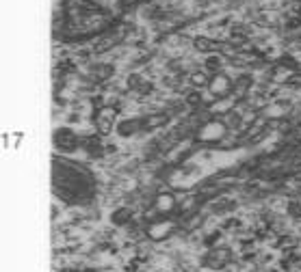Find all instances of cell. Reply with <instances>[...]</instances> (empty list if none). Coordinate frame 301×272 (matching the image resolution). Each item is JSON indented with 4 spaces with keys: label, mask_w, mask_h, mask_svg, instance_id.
<instances>
[{
    "label": "cell",
    "mask_w": 301,
    "mask_h": 272,
    "mask_svg": "<svg viewBox=\"0 0 301 272\" xmlns=\"http://www.w3.org/2000/svg\"><path fill=\"white\" fill-rule=\"evenodd\" d=\"M195 46L200 48V50H204V52H206V50H210L215 44H213L210 39H197V41H195Z\"/></svg>",
    "instance_id": "8"
},
{
    "label": "cell",
    "mask_w": 301,
    "mask_h": 272,
    "mask_svg": "<svg viewBox=\"0 0 301 272\" xmlns=\"http://www.w3.org/2000/svg\"><path fill=\"white\" fill-rule=\"evenodd\" d=\"M219 132H221L219 125H210L208 130H204V136H206V139H217V134H219Z\"/></svg>",
    "instance_id": "7"
},
{
    "label": "cell",
    "mask_w": 301,
    "mask_h": 272,
    "mask_svg": "<svg viewBox=\"0 0 301 272\" xmlns=\"http://www.w3.org/2000/svg\"><path fill=\"white\" fill-rule=\"evenodd\" d=\"M219 65H221V61H219V56H208V59H206V67H208V69H219Z\"/></svg>",
    "instance_id": "6"
},
{
    "label": "cell",
    "mask_w": 301,
    "mask_h": 272,
    "mask_svg": "<svg viewBox=\"0 0 301 272\" xmlns=\"http://www.w3.org/2000/svg\"><path fill=\"white\" fill-rule=\"evenodd\" d=\"M141 3L143 0H55V37L74 44L107 35Z\"/></svg>",
    "instance_id": "1"
},
{
    "label": "cell",
    "mask_w": 301,
    "mask_h": 272,
    "mask_svg": "<svg viewBox=\"0 0 301 272\" xmlns=\"http://www.w3.org/2000/svg\"><path fill=\"white\" fill-rule=\"evenodd\" d=\"M225 89H227V78L217 76V78L213 80V85H210V91H213V93H223Z\"/></svg>",
    "instance_id": "5"
},
{
    "label": "cell",
    "mask_w": 301,
    "mask_h": 272,
    "mask_svg": "<svg viewBox=\"0 0 301 272\" xmlns=\"http://www.w3.org/2000/svg\"><path fill=\"white\" fill-rule=\"evenodd\" d=\"M193 82H197V85H202V82H204V76H202V74H197V76H193Z\"/></svg>",
    "instance_id": "10"
},
{
    "label": "cell",
    "mask_w": 301,
    "mask_h": 272,
    "mask_svg": "<svg viewBox=\"0 0 301 272\" xmlns=\"http://www.w3.org/2000/svg\"><path fill=\"white\" fill-rule=\"evenodd\" d=\"M55 145L61 151H72L76 147V134L67 128H59L55 132Z\"/></svg>",
    "instance_id": "3"
},
{
    "label": "cell",
    "mask_w": 301,
    "mask_h": 272,
    "mask_svg": "<svg viewBox=\"0 0 301 272\" xmlns=\"http://www.w3.org/2000/svg\"><path fill=\"white\" fill-rule=\"evenodd\" d=\"M52 192L67 205H85L96 197V177L80 162L52 158Z\"/></svg>",
    "instance_id": "2"
},
{
    "label": "cell",
    "mask_w": 301,
    "mask_h": 272,
    "mask_svg": "<svg viewBox=\"0 0 301 272\" xmlns=\"http://www.w3.org/2000/svg\"><path fill=\"white\" fill-rule=\"evenodd\" d=\"M111 123H113V110H104V112L100 114V121H98L100 130L102 132H109L111 130Z\"/></svg>",
    "instance_id": "4"
},
{
    "label": "cell",
    "mask_w": 301,
    "mask_h": 272,
    "mask_svg": "<svg viewBox=\"0 0 301 272\" xmlns=\"http://www.w3.org/2000/svg\"><path fill=\"white\" fill-rule=\"evenodd\" d=\"M158 203H161V207H169L173 201H171L169 197H161V199H158Z\"/></svg>",
    "instance_id": "9"
}]
</instances>
